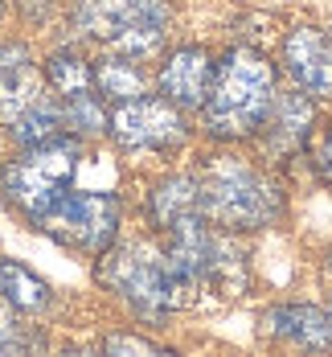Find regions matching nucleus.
<instances>
[{
    "mask_svg": "<svg viewBox=\"0 0 332 357\" xmlns=\"http://www.w3.org/2000/svg\"><path fill=\"white\" fill-rule=\"evenodd\" d=\"M275 103V74L255 50H230L214 70L210 95L201 103L205 132L218 140H246L262 132Z\"/></svg>",
    "mask_w": 332,
    "mask_h": 357,
    "instance_id": "1",
    "label": "nucleus"
},
{
    "mask_svg": "<svg viewBox=\"0 0 332 357\" xmlns=\"http://www.w3.org/2000/svg\"><path fill=\"white\" fill-rule=\"evenodd\" d=\"M99 280L115 296H123L140 317H164L173 308H184L197 287V280L168 250H156L148 243H127L111 250L99 263Z\"/></svg>",
    "mask_w": 332,
    "mask_h": 357,
    "instance_id": "2",
    "label": "nucleus"
},
{
    "mask_svg": "<svg viewBox=\"0 0 332 357\" xmlns=\"http://www.w3.org/2000/svg\"><path fill=\"white\" fill-rule=\"evenodd\" d=\"M197 197L201 214L221 230H262L283 210L275 181L234 156H221L205 169V177L197 181Z\"/></svg>",
    "mask_w": 332,
    "mask_h": 357,
    "instance_id": "3",
    "label": "nucleus"
},
{
    "mask_svg": "<svg viewBox=\"0 0 332 357\" xmlns=\"http://www.w3.org/2000/svg\"><path fill=\"white\" fill-rule=\"evenodd\" d=\"M82 33L103 41L119 58H152L168 33V4L164 0H82L78 8Z\"/></svg>",
    "mask_w": 332,
    "mask_h": 357,
    "instance_id": "4",
    "label": "nucleus"
},
{
    "mask_svg": "<svg viewBox=\"0 0 332 357\" xmlns=\"http://www.w3.org/2000/svg\"><path fill=\"white\" fill-rule=\"evenodd\" d=\"M74 173H78V140L54 136L45 144H29L17 160H8L0 173V189L21 214L37 218L70 189Z\"/></svg>",
    "mask_w": 332,
    "mask_h": 357,
    "instance_id": "5",
    "label": "nucleus"
},
{
    "mask_svg": "<svg viewBox=\"0 0 332 357\" xmlns=\"http://www.w3.org/2000/svg\"><path fill=\"white\" fill-rule=\"evenodd\" d=\"M37 230L58 238L62 247L103 255L119 234V197L115 193H62L54 206L33 218Z\"/></svg>",
    "mask_w": 332,
    "mask_h": 357,
    "instance_id": "6",
    "label": "nucleus"
},
{
    "mask_svg": "<svg viewBox=\"0 0 332 357\" xmlns=\"http://www.w3.org/2000/svg\"><path fill=\"white\" fill-rule=\"evenodd\" d=\"M107 123H111V136L123 148H177L189 136L181 107L168 103L164 95L160 99H152V95L123 99L111 111Z\"/></svg>",
    "mask_w": 332,
    "mask_h": 357,
    "instance_id": "7",
    "label": "nucleus"
},
{
    "mask_svg": "<svg viewBox=\"0 0 332 357\" xmlns=\"http://www.w3.org/2000/svg\"><path fill=\"white\" fill-rule=\"evenodd\" d=\"M283 62L287 74L299 82V91H308L312 99H329L332 95V37L324 29H292L283 41Z\"/></svg>",
    "mask_w": 332,
    "mask_h": 357,
    "instance_id": "8",
    "label": "nucleus"
},
{
    "mask_svg": "<svg viewBox=\"0 0 332 357\" xmlns=\"http://www.w3.org/2000/svg\"><path fill=\"white\" fill-rule=\"evenodd\" d=\"M214 58H210V50H201V45H184L177 54H168V62L160 66V78H156V86H160V95L168 99V103H177L181 111H193L205 103V95H210V82H214Z\"/></svg>",
    "mask_w": 332,
    "mask_h": 357,
    "instance_id": "9",
    "label": "nucleus"
},
{
    "mask_svg": "<svg viewBox=\"0 0 332 357\" xmlns=\"http://www.w3.org/2000/svg\"><path fill=\"white\" fill-rule=\"evenodd\" d=\"M45 95V82L21 45L0 50V123H13Z\"/></svg>",
    "mask_w": 332,
    "mask_h": 357,
    "instance_id": "10",
    "label": "nucleus"
},
{
    "mask_svg": "<svg viewBox=\"0 0 332 357\" xmlns=\"http://www.w3.org/2000/svg\"><path fill=\"white\" fill-rule=\"evenodd\" d=\"M267 136L275 152H295L312 140V128H316V103L308 91H283L275 95L271 115H267Z\"/></svg>",
    "mask_w": 332,
    "mask_h": 357,
    "instance_id": "11",
    "label": "nucleus"
},
{
    "mask_svg": "<svg viewBox=\"0 0 332 357\" xmlns=\"http://www.w3.org/2000/svg\"><path fill=\"white\" fill-rule=\"evenodd\" d=\"M267 328L283 341H295L303 349H329L332 345V321L329 312L312 308V304H283V308H271Z\"/></svg>",
    "mask_w": 332,
    "mask_h": 357,
    "instance_id": "12",
    "label": "nucleus"
},
{
    "mask_svg": "<svg viewBox=\"0 0 332 357\" xmlns=\"http://www.w3.org/2000/svg\"><path fill=\"white\" fill-rule=\"evenodd\" d=\"M0 300L17 312H41V308H49V284L33 275L29 267L0 259Z\"/></svg>",
    "mask_w": 332,
    "mask_h": 357,
    "instance_id": "13",
    "label": "nucleus"
},
{
    "mask_svg": "<svg viewBox=\"0 0 332 357\" xmlns=\"http://www.w3.org/2000/svg\"><path fill=\"white\" fill-rule=\"evenodd\" d=\"M62 128H66V115H62V103H54L49 95H41L29 111H21L13 123H8V132H13V140L21 144V148H29V144H45L54 140V136H62Z\"/></svg>",
    "mask_w": 332,
    "mask_h": 357,
    "instance_id": "14",
    "label": "nucleus"
},
{
    "mask_svg": "<svg viewBox=\"0 0 332 357\" xmlns=\"http://www.w3.org/2000/svg\"><path fill=\"white\" fill-rule=\"evenodd\" d=\"M144 86H148V78H144V70H140L136 58H119V54H111L107 62L95 66V91L107 95V99H115V103L144 95Z\"/></svg>",
    "mask_w": 332,
    "mask_h": 357,
    "instance_id": "15",
    "label": "nucleus"
},
{
    "mask_svg": "<svg viewBox=\"0 0 332 357\" xmlns=\"http://www.w3.org/2000/svg\"><path fill=\"white\" fill-rule=\"evenodd\" d=\"M197 210H201V197H197V181H189V177L164 181V185L152 193V218H156L160 226H173L177 218L197 214Z\"/></svg>",
    "mask_w": 332,
    "mask_h": 357,
    "instance_id": "16",
    "label": "nucleus"
},
{
    "mask_svg": "<svg viewBox=\"0 0 332 357\" xmlns=\"http://www.w3.org/2000/svg\"><path fill=\"white\" fill-rule=\"evenodd\" d=\"M45 82L58 91V99H70L82 91H95V66L78 54H54L45 66Z\"/></svg>",
    "mask_w": 332,
    "mask_h": 357,
    "instance_id": "17",
    "label": "nucleus"
},
{
    "mask_svg": "<svg viewBox=\"0 0 332 357\" xmlns=\"http://www.w3.org/2000/svg\"><path fill=\"white\" fill-rule=\"evenodd\" d=\"M62 115H66V128L70 132H103L107 128V115L99 107V91H82V95H70L62 99Z\"/></svg>",
    "mask_w": 332,
    "mask_h": 357,
    "instance_id": "18",
    "label": "nucleus"
},
{
    "mask_svg": "<svg viewBox=\"0 0 332 357\" xmlns=\"http://www.w3.org/2000/svg\"><path fill=\"white\" fill-rule=\"evenodd\" d=\"M103 349H107V354H156L160 345L148 341V337H127V333H123V337H107Z\"/></svg>",
    "mask_w": 332,
    "mask_h": 357,
    "instance_id": "19",
    "label": "nucleus"
},
{
    "mask_svg": "<svg viewBox=\"0 0 332 357\" xmlns=\"http://www.w3.org/2000/svg\"><path fill=\"white\" fill-rule=\"evenodd\" d=\"M320 173H324V181L332 185V128H329V136H324V144H320Z\"/></svg>",
    "mask_w": 332,
    "mask_h": 357,
    "instance_id": "20",
    "label": "nucleus"
},
{
    "mask_svg": "<svg viewBox=\"0 0 332 357\" xmlns=\"http://www.w3.org/2000/svg\"><path fill=\"white\" fill-rule=\"evenodd\" d=\"M329 321H332V308H329Z\"/></svg>",
    "mask_w": 332,
    "mask_h": 357,
    "instance_id": "21",
    "label": "nucleus"
}]
</instances>
